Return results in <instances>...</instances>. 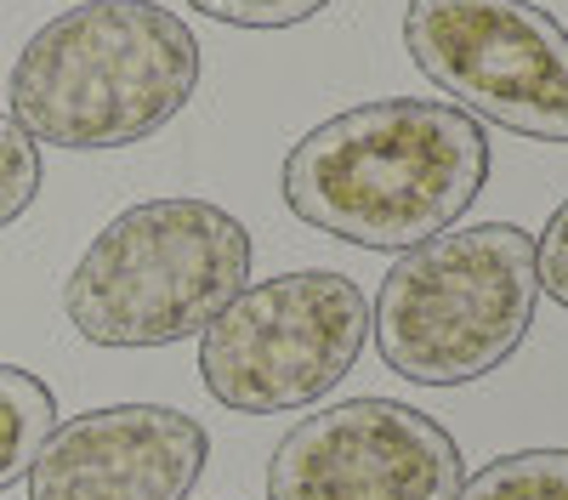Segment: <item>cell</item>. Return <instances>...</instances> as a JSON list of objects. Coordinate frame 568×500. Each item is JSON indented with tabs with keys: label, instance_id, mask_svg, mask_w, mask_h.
<instances>
[{
	"label": "cell",
	"instance_id": "obj_10",
	"mask_svg": "<svg viewBox=\"0 0 568 500\" xmlns=\"http://www.w3.org/2000/svg\"><path fill=\"white\" fill-rule=\"evenodd\" d=\"M455 500H568V449H517L471 472Z\"/></svg>",
	"mask_w": 568,
	"mask_h": 500
},
{
	"label": "cell",
	"instance_id": "obj_1",
	"mask_svg": "<svg viewBox=\"0 0 568 500\" xmlns=\"http://www.w3.org/2000/svg\"><path fill=\"white\" fill-rule=\"evenodd\" d=\"M489 131L433 98H375L318 120L284 154L278 194L307 227L364 251H409L478 205Z\"/></svg>",
	"mask_w": 568,
	"mask_h": 500
},
{
	"label": "cell",
	"instance_id": "obj_2",
	"mask_svg": "<svg viewBox=\"0 0 568 500\" xmlns=\"http://www.w3.org/2000/svg\"><path fill=\"white\" fill-rule=\"evenodd\" d=\"M200 85V40L160 0H85L40 23L7 80L12 120L52 149H131Z\"/></svg>",
	"mask_w": 568,
	"mask_h": 500
},
{
	"label": "cell",
	"instance_id": "obj_12",
	"mask_svg": "<svg viewBox=\"0 0 568 500\" xmlns=\"http://www.w3.org/2000/svg\"><path fill=\"white\" fill-rule=\"evenodd\" d=\"M216 23H233V29H296L307 18H318L329 0H182Z\"/></svg>",
	"mask_w": 568,
	"mask_h": 500
},
{
	"label": "cell",
	"instance_id": "obj_5",
	"mask_svg": "<svg viewBox=\"0 0 568 500\" xmlns=\"http://www.w3.org/2000/svg\"><path fill=\"white\" fill-rule=\"evenodd\" d=\"M369 336V302L336 267L245 285L200 336L205 392L233 416H291L336 387Z\"/></svg>",
	"mask_w": 568,
	"mask_h": 500
},
{
	"label": "cell",
	"instance_id": "obj_13",
	"mask_svg": "<svg viewBox=\"0 0 568 500\" xmlns=\"http://www.w3.org/2000/svg\"><path fill=\"white\" fill-rule=\"evenodd\" d=\"M535 279L557 307H568V200L551 211L546 234L535 239Z\"/></svg>",
	"mask_w": 568,
	"mask_h": 500
},
{
	"label": "cell",
	"instance_id": "obj_4",
	"mask_svg": "<svg viewBox=\"0 0 568 500\" xmlns=\"http://www.w3.org/2000/svg\"><path fill=\"white\" fill-rule=\"evenodd\" d=\"M535 302V234L517 222H471L398 251L369 307V336L393 376L460 387L524 347Z\"/></svg>",
	"mask_w": 568,
	"mask_h": 500
},
{
	"label": "cell",
	"instance_id": "obj_9",
	"mask_svg": "<svg viewBox=\"0 0 568 500\" xmlns=\"http://www.w3.org/2000/svg\"><path fill=\"white\" fill-rule=\"evenodd\" d=\"M58 427V398L40 376L0 364V489L29 478V461L40 455L45 432Z\"/></svg>",
	"mask_w": 568,
	"mask_h": 500
},
{
	"label": "cell",
	"instance_id": "obj_11",
	"mask_svg": "<svg viewBox=\"0 0 568 500\" xmlns=\"http://www.w3.org/2000/svg\"><path fill=\"white\" fill-rule=\"evenodd\" d=\"M40 194V143L12 120L0 114V227H12Z\"/></svg>",
	"mask_w": 568,
	"mask_h": 500
},
{
	"label": "cell",
	"instance_id": "obj_3",
	"mask_svg": "<svg viewBox=\"0 0 568 500\" xmlns=\"http://www.w3.org/2000/svg\"><path fill=\"white\" fill-rule=\"evenodd\" d=\"M251 279V234L216 200L171 194L120 211L63 279V313L91 347L205 336Z\"/></svg>",
	"mask_w": 568,
	"mask_h": 500
},
{
	"label": "cell",
	"instance_id": "obj_7",
	"mask_svg": "<svg viewBox=\"0 0 568 500\" xmlns=\"http://www.w3.org/2000/svg\"><path fill=\"white\" fill-rule=\"evenodd\" d=\"M466 455L449 427L398 398L302 416L267 461V500H455Z\"/></svg>",
	"mask_w": 568,
	"mask_h": 500
},
{
	"label": "cell",
	"instance_id": "obj_6",
	"mask_svg": "<svg viewBox=\"0 0 568 500\" xmlns=\"http://www.w3.org/2000/svg\"><path fill=\"white\" fill-rule=\"evenodd\" d=\"M404 52L460 114L568 143V29L535 0H409Z\"/></svg>",
	"mask_w": 568,
	"mask_h": 500
},
{
	"label": "cell",
	"instance_id": "obj_8",
	"mask_svg": "<svg viewBox=\"0 0 568 500\" xmlns=\"http://www.w3.org/2000/svg\"><path fill=\"white\" fill-rule=\"evenodd\" d=\"M211 432L171 404H109L45 432L29 500H187Z\"/></svg>",
	"mask_w": 568,
	"mask_h": 500
}]
</instances>
